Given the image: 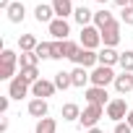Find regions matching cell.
<instances>
[{"instance_id":"1","label":"cell","mask_w":133,"mask_h":133,"mask_svg":"<svg viewBox=\"0 0 133 133\" xmlns=\"http://www.w3.org/2000/svg\"><path fill=\"white\" fill-rule=\"evenodd\" d=\"M0 60H3V63H0V78H3V81H13L16 76V63H18V55L13 52V50H3V55H0Z\"/></svg>"},{"instance_id":"2","label":"cell","mask_w":133,"mask_h":133,"mask_svg":"<svg viewBox=\"0 0 133 133\" xmlns=\"http://www.w3.org/2000/svg\"><path fill=\"white\" fill-rule=\"evenodd\" d=\"M78 42H81L84 50H94V52H97V47L102 44V31H99L94 24H91V26H84L81 34H78Z\"/></svg>"},{"instance_id":"3","label":"cell","mask_w":133,"mask_h":133,"mask_svg":"<svg viewBox=\"0 0 133 133\" xmlns=\"http://www.w3.org/2000/svg\"><path fill=\"white\" fill-rule=\"evenodd\" d=\"M102 115H104V107H99V104H86L84 110H81V117H78V123H81V128H97V123L102 120Z\"/></svg>"},{"instance_id":"4","label":"cell","mask_w":133,"mask_h":133,"mask_svg":"<svg viewBox=\"0 0 133 133\" xmlns=\"http://www.w3.org/2000/svg\"><path fill=\"white\" fill-rule=\"evenodd\" d=\"M71 63L76 65V68H86V71L91 68V71H94L97 65H99V52H94V50H84V47H81V50L71 57Z\"/></svg>"},{"instance_id":"5","label":"cell","mask_w":133,"mask_h":133,"mask_svg":"<svg viewBox=\"0 0 133 133\" xmlns=\"http://www.w3.org/2000/svg\"><path fill=\"white\" fill-rule=\"evenodd\" d=\"M115 78H117V73H115L112 68H107V65H97V68L91 71V86L107 89L110 84H115Z\"/></svg>"},{"instance_id":"6","label":"cell","mask_w":133,"mask_h":133,"mask_svg":"<svg viewBox=\"0 0 133 133\" xmlns=\"http://www.w3.org/2000/svg\"><path fill=\"white\" fill-rule=\"evenodd\" d=\"M104 112H107V117L110 120H115V123H123L125 117H128V102L123 99V97H117V99H112L107 107H104Z\"/></svg>"},{"instance_id":"7","label":"cell","mask_w":133,"mask_h":133,"mask_svg":"<svg viewBox=\"0 0 133 133\" xmlns=\"http://www.w3.org/2000/svg\"><path fill=\"white\" fill-rule=\"evenodd\" d=\"M84 97H86L89 104H99V107H107V104L112 102L110 94H107V89H102V86H89V89L84 91Z\"/></svg>"},{"instance_id":"8","label":"cell","mask_w":133,"mask_h":133,"mask_svg":"<svg viewBox=\"0 0 133 133\" xmlns=\"http://www.w3.org/2000/svg\"><path fill=\"white\" fill-rule=\"evenodd\" d=\"M29 91H31V86H29L21 76H16L13 81H8V97H11V99H18V102H21Z\"/></svg>"},{"instance_id":"9","label":"cell","mask_w":133,"mask_h":133,"mask_svg":"<svg viewBox=\"0 0 133 133\" xmlns=\"http://www.w3.org/2000/svg\"><path fill=\"white\" fill-rule=\"evenodd\" d=\"M47 29H50L52 39H60V42H65V39H68V34H71V24H68V18H55Z\"/></svg>"},{"instance_id":"10","label":"cell","mask_w":133,"mask_h":133,"mask_svg":"<svg viewBox=\"0 0 133 133\" xmlns=\"http://www.w3.org/2000/svg\"><path fill=\"white\" fill-rule=\"evenodd\" d=\"M55 81H44V78H39L34 86H31V97H37V99H47V97H52L55 94Z\"/></svg>"},{"instance_id":"11","label":"cell","mask_w":133,"mask_h":133,"mask_svg":"<svg viewBox=\"0 0 133 133\" xmlns=\"http://www.w3.org/2000/svg\"><path fill=\"white\" fill-rule=\"evenodd\" d=\"M34 18H37L39 24H47V26H50V24H52L57 16H55V8H52V5H47V3H39V5L34 8Z\"/></svg>"},{"instance_id":"12","label":"cell","mask_w":133,"mask_h":133,"mask_svg":"<svg viewBox=\"0 0 133 133\" xmlns=\"http://www.w3.org/2000/svg\"><path fill=\"white\" fill-rule=\"evenodd\" d=\"M120 42V24L115 21V24H110L107 29H102V44L104 47H115Z\"/></svg>"},{"instance_id":"13","label":"cell","mask_w":133,"mask_h":133,"mask_svg":"<svg viewBox=\"0 0 133 133\" xmlns=\"http://www.w3.org/2000/svg\"><path fill=\"white\" fill-rule=\"evenodd\" d=\"M120 63V52L115 47H102L99 50V65H107V68H112V65Z\"/></svg>"},{"instance_id":"14","label":"cell","mask_w":133,"mask_h":133,"mask_svg":"<svg viewBox=\"0 0 133 133\" xmlns=\"http://www.w3.org/2000/svg\"><path fill=\"white\" fill-rule=\"evenodd\" d=\"M52 8H55V16L57 18H68V16H73V0H52L50 3Z\"/></svg>"},{"instance_id":"15","label":"cell","mask_w":133,"mask_h":133,"mask_svg":"<svg viewBox=\"0 0 133 133\" xmlns=\"http://www.w3.org/2000/svg\"><path fill=\"white\" fill-rule=\"evenodd\" d=\"M73 18H76V24L84 29V26H91L94 24V11H89L86 5H78L76 11H73Z\"/></svg>"},{"instance_id":"16","label":"cell","mask_w":133,"mask_h":133,"mask_svg":"<svg viewBox=\"0 0 133 133\" xmlns=\"http://www.w3.org/2000/svg\"><path fill=\"white\" fill-rule=\"evenodd\" d=\"M26 110H29L31 117H39V120H42V117H47V110H50V107H47V99H37V97H34Z\"/></svg>"},{"instance_id":"17","label":"cell","mask_w":133,"mask_h":133,"mask_svg":"<svg viewBox=\"0 0 133 133\" xmlns=\"http://www.w3.org/2000/svg\"><path fill=\"white\" fill-rule=\"evenodd\" d=\"M110 24H115V16L107 11V8H102V11H94V26L102 31V29H107Z\"/></svg>"},{"instance_id":"18","label":"cell","mask_w":133,"mask_h":133,"mask_svg":"<svg viewBox=\"0 0 133 133\" xmlns=\"http://www.w3.org/2000/svg\"><path fill=\"white\" fill-rule=\"evenodd\" d=\"M71 78H73V86L76 89H84L86 84H91V73L86 68H73L71 71Z\"/></svg>"},{"instance_id":"19","label":"cell","mask_w":133,"mask_h":133,"mask_svg":"<svg viewBox=\"0 0 133 133\" xmlns=\"http://www.w3.org/2000/svg\"><path fill=\"white\" fill-rule=\"evenodd\" d=\"M115 89H117V94L133 91V73H120V76L115 78Z\"/></svg>"},{"instance_id":"20","label":"cell","mask_w":133,"mask_h":133,"mask_svg":"<svg viewBox=\"0 0 133 133\" xmlns=\"http://www.w3.org/2000/svg\"><path fill=\"white\" fill-rule=\"evenodd\" d=\"M5 13H8V21L11 24H21L24 16H26V8H24V3H11V8Z\"/></svg>"},{"instance_id":"21","label":"cell","mask_w":133,"mask_h":133,"mask_svg":"<svg viewBox=\"0 0 133 133\" xmlns=\"http://www.w3.org/2000/svg\"><path fill=\"white\" fill-rule=\"evenodd\" d=\"M60 115H63V120H78L81 117V107L76 102H65L63 110H60Z\"/></svg>"},{"instance_id":"22","label":"cell","mask_w":133,"mask_h":133,"mask_svg":"<svg viewBox=\"0 0 133 133\" xmlns=\"http://www.w3.org/2000/svg\"><path fill=\"white\" fill-rule=\"evenodd\" d=\"M37 44H39V42H37L34 34H21V37H18V50H21V52H34Z\"/></svg>"},{"instance_id":"23","label":"cell","mask_w":133,"mask_h":133,"mask_svg":"<svg viewBox=\"0 0 133 133\" xmlns=\"http://www.w3.org/2000/svg\"><path fill=\"white\" fill-rule=\"evenodd\" d=\"M34 133H57V123L52 117H42V120H37Z\"/></svg>"},{"instance_id":"24","label":"cell","mask_w":133,"mask_h":133,"mask_svg":"<svg viewBox=\"0 0 133 133\" xmlns=\"http://www.w3.org/2000/svg\"><path fill=\"white\" fill-rule=\"evenodd\" d=\"M55 86L60 89V91H65V89H71L73 86V78H71V73H65V71H60V73H55Z\"/></svg>"},{"instance_id":"25","label":"cell","mask_w":133,"mask_h":133,"mask_svg":"<svg viewBox=\"0 0 133 133\" xmlns=\"http://www.w3.org/2000/svg\"><path fill=\"white\" fill-rule=\"evenodd\" d=\"M29 86H34L37 81H39V68H37V65H31V68H21V73H18Z\"/></svg>"},{"instance_id":"26","label":"cell","mask_w":133,"mask_h":133,"mask_svg":"<svg viewBox=\"0 0 133 133\" xmlns=\"http://www.w3.org/2000/svg\"><path fill=\"white\" fill-rule=\"evenodd\" d=\"M120 68H123V73H133V50H125V52H120Z\"/></svg>"},{"instance_id":"27","label":"cell","mask_w":133,"mask_h":133,"mask_svg":"<svg viewBox=\"0 0 133 133\" xmlns=\"http://www.w3.org/2000/svg\"><path fill=\"white\" fill-rule=\"evenodd\" d=\"M34 52H37L39 60H52V42H39Z\"/></svg>"},{"instance_id":"28","label":"cell","mask_w":133,"mask_h":133,"mask_svg":"<svg viewBox=\"0 0 133 133\" xmlns=\"http://www.w3.org/2000/svg\"><path fill=\"white\" fill-rule=\"evenodd\" d=\"M18 63H21V68H31V65L39 63V57H37V52H21Z\"/></svg>"},{"instance_id":"29","label":"cell","mask_w":133,"mask_h":133,"mask_svg":"<svg viewBox=\"0 0 133 133\" xmlns=\"http://www.w3.org/2000/svg\"><path fill=\"white\" fill-rule=\"evenodd\" d=\"M63 57H65V42L55 39L52 42V60H63Z\"/></svg>"},{"instance_id":"30","label":"cell","mask_w":133,"mask_h":133,"mask_svg":"<svg viewBox=\"0 0 133 133\" xmlns=\"http://www.w3.org/2000/svg\"><path fill=\"white\" fill-rule=\"evenodd\" d=\"M120 21H123L125 26H133V8H130V5L120 11Z\"/></svg>"},{"instance_id":"31","label":"cell","mask_w":133,"mask_h":133,"mask_svg":"<svg viewBox=\"0 0 133 133\" xmlns=\"http://www.w3.org/2000/svg\"><path fill=\"white\" fill-rule=\"evenodd\" d=\"M112 133H133V128L128 125V123H115V130Z\"/></svg>"},{"instance_id":"32","label":"cell","mask_w":133,"mask_h":133,"mask_svg":"<svg viewBox=\"0 0 133 133\" xmlns=\"http://www.w3.org/2000/svg\"><path fill=\"white\" fill-rule=\"evenodd\" d=\"M8 102H11V97H3V99H0V112H8Z\"/></svg>"},{"instance_id":"33","label":"cell","mask_w":133,"mask_h":133,"mask_svg":"<svg viewBox=\"0 0 133 133\" xmlns=\"http://www.w3.org/2000/svg\"><path fill=\"white\" fill-rule=\"evenodd\" d=\"M112 3L120 5V8H128V5H130V0H112Z\"/></svg>"},{"instance_id":"34","label":"cell","mask_w":133,"mask_h":133,"mask_svg":"<svg viewBox=\"0 0 133 133\" xmlns=\"http://www.w3.org/2000/svg\"><path fill=\"white\" fill-rule=\"evenodd\" d=\"M5 130H8V120L3 117V120H0V133H5Z\"/></svg>"},{"instance_id":"35","label":"cell","mask_w":133,"mask_h":133,"mask_svg":"<svg viewBox=\"0 0 133 133\" xmlns=\"http://www.w3.org/2000/svg\"><path fill=\"white\" fill-rule=\"evenodd\" d=\"M0 8H3V11H8V8H11V0H0Z\"/></svg>"},{"instance_id":"36","label":"cell","mask_w":133,"mask_h":133,"mask_svg":"<svg viewBox=\"0 0 133 133\" xmlns=\"http://www.w3.org/2000/svg\"><path fill=\"white\" fill-rule=\"evenodd\" d=\"M125 123H128V125H130V128H133V110H130V112H128V117H125Z\"/></svg>"},{"instance_id":"37","label":"cell","mask_w":133,"mask_h":133,"mask_svg":"<svg viewBox=\"0 0 133 133\" xmlns=\"http://www.w3.org/2000/svg\"><path fill=\"white\" fill-rule=\"evenodd\" d=\"M86 133H104V130H102V128H89Z\"/></svg>"},{"instance_id":"38","label":"cell","mask_w":133,"mask_h":133,"mask_svg":"<svg viewBox=\"0 0 133 133\" xmlns=\"http://www.w3.org/2000/svg\"><path fill=\"white\" fill-rule=\"evenodd\" d=\"M94 3H99V5H107V3H110V0H94Z\"/></svg>"},{"instance_id":"39","label":"cell","mask_w":133,"mask_h":133,"mask_svg":"<svg viewBox=\"0 0 133 133\" xmlns=\"http://www.w3.org/2000/svg\"><path fill=\"white\" fill-rule=\"evenodd\" d=\"M130 8H133V0H130Z\"/></svg>"}]
</instances>
